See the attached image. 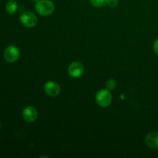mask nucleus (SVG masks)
Wrapping results in <instances>:
<instances>
[{
	"mask_svg": "<svg viewBox=\"0 0 158 158\" xmlns=\"http://www.w3.org/2000/svg\"><path fill=\"white\" fill-rule=\"evenodd\" d=\"M35 9L39 15L48 16L54 12L55 5L50 0H39L35 2Z\"/></svg>",
	"mask_w": 158,
	"mask_h": 158,
	"instance_id": "nucleus-1",
	"label": "nucleus"
},
{
	"mask_svg": "<svg viewBox=\"0 0 158 158\" xmlns=\"http://www.w3.org/2000/svg\"><path fill=\"white\" fill-rule=\"evenodd\" d=\"M96 103L100 107H108L112 103V94L108 89H100L96 94Z\"/></svg>",
	"mask_w": 158,
	"mask_h": 158,
	"instance_id": "nucleus-2",
	"label": "nucleus"
},
{
	"mask_svg": "<svg viewBox=\"0 0 158 158\" xmlns=\"http://www.w3.org/2000/svg\"><path fill=\"white\" fill-rule=\"evenodd\" d=\"M20 22L24 26L27 28H32L38 23V18L32 12H24L20 15Z\"/></svg>",
	"mask_w": 158,
	"mask_h": 158,
	"instance_id": "nucleus-3",
	"label": "nucleus"
},
{
	"mask_svg": "<svg viewBox=\"0 0 158 158\" xmlns=\"http://www.w3.org/2000/svg\"><path fill=\"white\" fill-rule=\"evenodd\" d=\"M19 49L14 45L9 46L4 52V58L8 63H14L19 58Z\"/></svg>",
	"mask_w": 158,
	"mask_h": 158,
	"instance_id": "nucleus-4",
	"label": "nucleus"
},
{
	"mask_svg": "<svg viewBox=\"0 0 158 158\" xmlns=\"http://www.w3.org/2000/svg\"><path fill=\"white\" fill-rule=\"evenodd\" d=\"M84 73V66L80 62H73L68 67V73L73 78H80Z\"/></svg>",
	"mask_w": 158,
	"mask_h": 158,
	"instance_id": "nucleus-5",
	"label": "nucleus"
},
{
	"mask_svg": "<svg viewBox=\"0 0 158 158\" xmlns=\"http://www.w3.org/2000/svg\"><path fill=\"white\" fill-rule=\"evenodd\" d=\"M44 90L48 96L56 97L60 94L61 88L60 86L54 81H48L44 85Z\"/></svg>",
	"mask_w": 158,
	"mask_h": 158,
	"instance_id": "nucleus-6",
	"label": "nucleus"
},
{
	"mask_svg": "<svg viewBox=\"0 0 158 158\" xmlns=\"http://www.w3.org/2000/svg\"><path fill=\"white\" fill-rule=\"evenodd\" d=\"M23 117L28 123H33L38 117V112L34 106H26L23 111Z\"/></svg>",
	"mask_w": 158,
	"mask_h": 158,
	"instance_id": "nucleus-7",
	"label": "nucleus"
},
{
	"mask_svg": "<svg viewBox=\"0 0 158 158\" xmlns=\"http://www.w3.org/2000/svg\"><path fill=\"white\" fill-rule=\"evenodd\" d=\"M145 143L148 148L154 150H158V133L152 132L147 135Z\"/></svg>",
	"mask_w": 158,
	"mask_h": 158,
	"instance_id": "nucleus-8",
	"label": "nucleus"
},
{
	"mask_svg": "<svg viewBox=\"0 0 158 158\" xmlns=\"http://www.w3.org/2000/svg\"><path fill=\"white\" fill-rule=\"evenodd\" d=\"M18 9V4L15 0H10L7 2L6 6V10L10 15H13L15 13Z\"/></svg>",
	"mask_w": 158,
	"mask_h": 158,
	"instance_id": "nucleus-9",
	"label": "nucleus"
},
{
	"mask_svg": "<svg viewBox=\"0 0 158 158\" xmlns=\"http://www.w3.org/2000/svg\"><path fill=\"white\" fill-rule=\"evenodd\" d=\"M116 86H117V82H116V80H114V79H110V80H108L107 81H106V88L108 90H114L116 88Z\"/></svg>",
	"mask_w": 158,
	"mask_h": 158,
	"instance_id": "nucleus-10",
	"label": "nucleus"
},
{
	"mask_svg": "<svg viewBox=\"0 0 158 158\" xmlns=\"http://www.w3.org/2000/svg\"><path fill=\"white\" fill-rule=\"evenodd\" d=\"M89 2L95 7H102L106 4V0H89Z\"/></svg>",
	"mask_w": 158,
	"mask_h": 158,
	"instance_id": "nucleus-11",
	"label": "nucleus"
},
{
	"mask_svg": "<svg viewBox=\"0 0 158 158\" xmlns=\"http://www.w3.org/2000/svg\"><path fill=\"white\" fill-rule=\"evenodd\" d=\"M118 0H106V5H107L109 7L111 8L117 7V6H118Z\"/></svg>",
	"mask_w": 158,
	"mask_h": 158,
	"instance_id": "nucleus-12",
	"label": "nucleus"
},
{
	"mask_svg": "<svg viewBox=\"0 0 158 158\" xmlns=\"http://www.w3.org/2000/svg\"><path fill=\"white\" fill-rule=\"evenodd\" d=\"M154 52L158 56V39L154 43Z\"/></svg>",
	"mask_w": 158,
	"mask_h": 158,
	"instance_id": "nucleus-13",
	"label": "nucleus"
},
{
	"mask_svg": "<svg viewBox=\"0 0 158 158\" xmlns=\"http://www.w3.org/2000/svg\"><path fill=\"white\" fill-rule=\"evenodd\" d=\"M32 2H37L39 1V0H31Z\"/></svg>",
	"mask_w": 158,
	"mask_h": 158,
	"instance_id": "nucleus-14",
	"label": "nucleus"
},
{
	"mask_svg": "<svg viewBox=\"0 0 158 158\" xmlns=\"http://www.w3.org/2000/svg\"><path fill=\"white\" fill-rule=\"evenodd\" d=\"M1 127H2V123H0V128H1Z\"/></svg>",
	"mask_w": 158,
	"mask_h": 158,
	"instance_id": "nucleus-15",
	"label": "nucleus"
}]
</instances>
